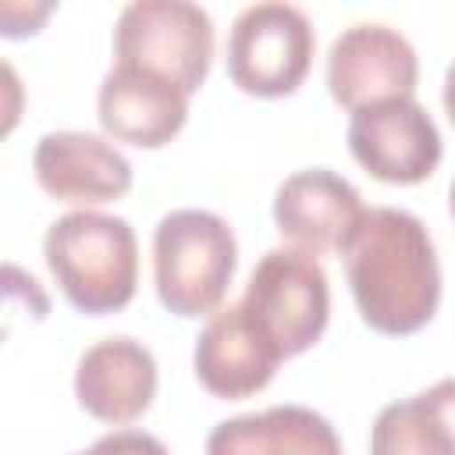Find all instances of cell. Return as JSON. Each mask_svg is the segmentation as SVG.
<instances>
[{
  "mask_svg": "<svg viewBox=\"0 0 455 455\" xmlns=\"http://www.w3.org/2000/svg\"><path fill=\"white\" fill-rule=\"evenodd\" d=\"M43 256L64 299L89 316L117 313L135 295L139 242L124 217L96 210L64 213L50 224Z\"/></svg>",
  "mask_w": 455,
  "mask_h": 455,
  "instance_id": "7a4b0ae2",
  "label": "cell"
},
{
  "mask_svg": "<svg viewBox=\"0 0 455 455\" xmlns=\"http://www.w3.org/2000/svg\"><path fill=\"white\" fill-rule=\"evenodd\" d=\"M427 395H430V402L441 409V416L448 419V427L455 430V377H444V380L430 384Z\"/></svg>",
  "mask_w": 455,
  "mask_h": 455,
  "instance_id": "e0dca14e",
  "label": "cell"
},
{
  "mask_svg": "<svg viewBox=\"0 0 455 455\" xmlns=\"http://www.w3.org/2000/svg\"><path fill=\"white\" fill-rule=\"evenodd\" d=\"M78 455H167V448L153 434H142V430H114V434L100 437L89 451H78Z\"/></svg>",
  "mask_w": 455,
  "mask_h": 455,
  "instance_id": "2e32d148",
  "label": "cell"
},
{
  "mask_svg": "<svg viewBox=\"0 0 455 455\" xmlns=\"http://www.w3.org/2000/svg\"><path fill=\"white\" fill-rule=\"evenodd\" d=\"M242 306L274 338L281 355L313 348L331 316L327 274L306 249H270L249 274Z\"/></svg>",
  "mask_w": 455,
  "mask_h": 455,
  "instance_id": "5b68a950",
  "label": "cell"
},
{
  "mask_svg": "<svg viewBox=\"0 0 455 455\" xmlns=\"http://www.w3.org/2000/svg\"><path fill=\"white\" fill-rule=\"evenodd\" d=\"M156 395V363L135 338H103L78 359L75 398L103 423L139 419Z\"/></svg>",
  "mask_w": 455,
  "mask_h": 455,
  "instance_id": "4fadbf2b",
  "label": "cell"
},
{
  "mask_svg": "<svg viewBox=\"0 0 455 455\" xmlns=\"http://www.w3.org/2000/svg\"><path fill=\"white\" fill-rule=\"evenodd\" d=\"M313 25L295 4H252L228 36V75L249 96H288L313 64Z\"/></svg>",
  "mask_w": 455,
  "mask_h": 455,
  "instance_id": "8992f818",
  "label": "cell"
},
{
  "mask_svg": "<svg viewBox=\"0 0 455 455\" xmlns=\"http://www.w3.org/2000/svg\"><path fill=\"white\" fill-rule=\"evenodd\" d=\"M206 455H341V441L320 412L270 405L217 423L206 437Z\"/></svg>",
  "mask_w": 455,
  "mask_h": 455,
  "instance_id": "5bb4252c",
  "label": "cell"
},
{
  "mask_svg": "<svg viewBox=\"0 0 455 455\" xmlns=\"http://www.w3.org/2000/svg\"><path fill=\"white\" fill-rule=\"evenodd\" d=\"M363 199L352 181L327 167L295 171L277 185L274 196V224L277 231L306 252H323L345 245L352 228L363 217Z\"/></svg>",
  "mask_w": 455,
  "mask_h": 455,
  "instance_id": "8fae6325",
  "label": "cell"
},
{
  "mask_svg": "<svg viewBox=\"0 0 455 455\" xmlns=\"http://www.w3.org/2000/svg\"><path fill=\"white\" fill-rule=\"evenodd\" d=\"M370 455H455V430L427 391L391 402L370 430Z\"/></svg>",
  "mask_w": 455,
  "mask_h": 455,
  "instance_id": "9a60e30c",
  "label": "cell"
},
{
  "mask_svg": "<svg viewBox=\"0 0 455 455\" xmlns=\"http://www.w3.org/2000/svg\"><path fill=\"white\" fill-rule=\"evenodd\" d=\"M444 110H448V121L455 124V60H451V68L444 75Z\"/></svg>",
  "mask_w": 455,
  "mask_h": 455,
  "instance_id": "ac0fdd59",
  "label": "cell"
},
{
  "mask_svg": "<svg viewBox=\"0 0 455 455\" xmlns=\"http://www.w3.org/2000/svg\"><path fill=\"white\" fill-rule=\"evenodd\" d=\"M117 64L149 71L192 96L213 60V21L188 0H132L114 28Z\"/></svg>",
  "mask_w": 455,
  "mask_h": 455,
  "instance_id": "277c9868",
  "label": "cell"
},
{
  "mask_svg": "<svg viewBox=\"0 0 455 455\" xmlns=\"http://www.w3.org/2000/svg\"><path fill=\"white\" fill-rule=\"evenodd\" d=\"M352 299L380 334H416L441 302V267L427 224L395 206L363 210L341 245Z\"/></svg>",
  "mask_w": 455,
  "mask_h": 455,
  "instance_id": "6da1fadb",
  "label": "cell"
},
{
  "mask_svg": "<svg viewBox=\"0 0 455 455\" xmlns=\"http://www.w3.org/2000/svg\"><path fill=\"white\" fill-rule=\"evenodd\" d=\"M235 263V235L210 210H174L153 231L156 295L174 316L213 313L224 302Z\"/></svg>",
  "mask_w": 455,
  "mask_h": 455,
  "instance_id": "3957f363",
  "label": "cell"
},
{
  "mask_svg": "<svg viewBox=\"0 0 455 455\" xmlns=\"http://www.w3.org/2000/svg\"><path fill=\"white\" fill-rule=\"evenodd\" d=\"M36 181L60 203H110L132 188V164L107 139L89 132H50L32 153Z\"/></svg>",
  "mask_w": 455,
  "mask_h": 455,
  "instance_id": "30bf717a",
  "label": "cell"
},
{
  "mask_svg": "<svg viewBox=\"0 0 455 455\" xmlns=\"http://www.w3.org/2000/svg\"><path fill=\"white\" fill-rule=\"evenodd\" d=\"M419 60L412 43L380 21L348 25L327 53V89L348 107H370L380 100H412Z\"/></svg>",
  "mask_w": 455,
  "mask_h": 455,
  "instance_id": "ba28073f",
  "label": "cell"
},
{
  "mask_svg": "<svg viewBox=\"0 0 455 455\" xmlns=\"http://www.w3.org/2000/svg\"><path fill=\"white\" fill-rule=\"evenodd\" d=\"M196 377L217 398H249L263 391L284 359L274 338L252 320V313L235 302L210 316L196 338Z\"/></svg>",
  "mask_w": 455,
  "mask_h": 455,
  "instance_id": "9c48e42d",
  "label": "cell"
},
{
  "mask_svg": "<svg viewBox=\"0 0 455 455\" xmlns=\"http://www.w3.org/2000/svg\"><path fill=\"white\" fill-rule=\"evenodd\" d=\"M348 149L377 181L419 185L441 160V132L416 100H380L352 110Z\"/></svg>",
  "mask_w": 455,
  "mask_h": 455,
  "instance_id": "52a82bcc",
  "label": "cell"
},
{
  "mask_svg": "<svg viewBox=\"0 0 455 455\" xmlns=\"http://www.w3.org/2000/svg\"><path fill=\"white\" fill-rule=\"evenodd\" d=\"M448 206H451V217H455V181H451V188H448Z\"/></svg>",
  "mask_w": 455,
  "mask_h": 455,
  "instance_id": "d6986e66",
  "label": "cell"
},
{
  "mask_svg": "<svg viewBox=\"0 0 455 455\" xmlns=\"http://www.w3.org/2000/svg\"><path fill=\"white\" fill-rule=\"evenodd\" d=\"M96 110L103 132L114 135L117 142L156 149L181 132L188 117V96L149 71L114 64L103 75Z\"/></svg>",
  "mask_w": 455,
  "mask_h": 455,
  "instance_id": "7c38bea8",
  "label": "cell"
}]
</instances>
